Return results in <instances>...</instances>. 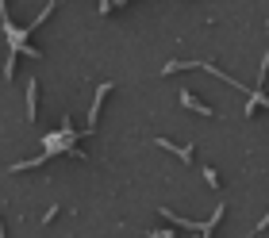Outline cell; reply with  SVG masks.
<instances>
[{"label": "cell", "instance_id": "6da1fadb", "mask_svg": "<svg viewBox=\"0 0 269 238\" xmlns=\"http://www.w3.org/2000/svg\"><path fill=\"white\" fill-rule=\"evenodd\" d=\"M181 104H185V108H192V112H200V115H212V108H204L196 96H192V92H181Z\"/></svg>", "mask_w": 269, "mask_h": 238}]
</instances>
